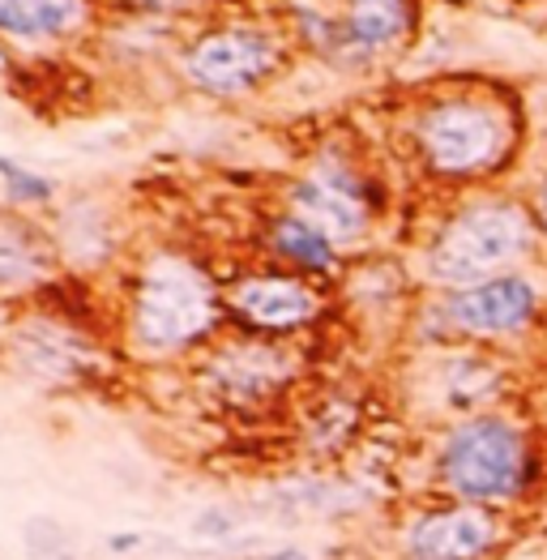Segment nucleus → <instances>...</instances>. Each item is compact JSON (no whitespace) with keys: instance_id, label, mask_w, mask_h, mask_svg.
Masks as SVG:
<instances>
[{"instance_id":"1","label":"nucleus","mask_w":547,"mask_h":560,"mask_svg":"<svg viewBox=\"0 0 547 560\" xmlns=\"http://www.w3.org/2000/svg\"><path fill=\"white\" fill-rule=\"evenodd\" d=\"M223 317L214 279L184 253L141 261L129 295V338L146 355H181L210 338Z\"/></svg>"},{"instance_id":"2","label":"nucleus","mask_w":547,"mask_h":560,"mask_svg":"<svg viewBox=\"0 0 547 560\" xmlns=\"http://www.w3.org/2000/svg\"><path fill=\"white\" fill-rule=\"evenodd\" d=\"M539 219L513 197H484L445 219V228L423 253L428 279L441 287H475L501 279L517 261H526L539 244Z\"/></svg>"},{"instance_id":"3","label":"nucleus","mask_w":547,"mask_h":560,"mask_svg":"<svg viewBox=\"0 0 547 560\" xmlns=\"http://www.w3.org/2000/svg\"><path fill=\"white\" fill-rule=\"evenodd\" d=\"M437 475L462 505H509L539 479V454L517 423L501 416H470L441 441Z\"/></svg>"},{"instance_id":"4","label":"nucleus","mask_w":547,"mask_h":560,"mask_svg":"<svg viewBox=\"0 0 547 560\" xmlns=\"http://www.w3.org/2000/svg\"><path fill=\"white\" fill-rule=\"evenodd\" d=\"M410 138L419 150V163L441 180H479L501 172L513 154V120L497 98L484 94H445L432 98L415 125Z\"/></svg>"},{"instance_id":"5","label":"nucleus","mask_w":547,"mask_h":560,"mask_svg":"<svg viewBox=\"0 0 547 560\" xmlns=\"http://www.w3.org/2000/svg\"><path fill=\"white\" fill-rule=\"evenodd\" d=\"M287 47L266 26H210L181 51V73L188 86L214 98H240L261 91L274 73L282 69Z\"/></svg>"},{"instance_id":"6","label":"nucleus","mask_w":547,"mask_h":560,"mask_svg":"<svg viewBox=\"0 0 547 560\" xmlns=\"http://www.w3.org/2000/svg\"><path fill=\"white\" fill-rule=\"evenodd\" d=\"M287 206H291V214L313 223L334 244H356L368 232V219H372L368 185L342 159H321L304 180H295Z\"/></svg>"},{"instance_id":"7","label":"nucleus","mask_w":547,"mask_h":560,"mask_svg":"<svg viewBox=\"0 0 547 560\" xmlns=\"http://www.w3.org/2000/svg\"><path fill=\"white\" fill-rule=\"evenodd\" d=\"M291 376H295V355L282 342H261V338L223 342L201 364V381L231 407L270 402Z\"/></svg>"},{"instance_id":"8","label":"nucleus","mask_w":547,"mask_h":560,"mask_svg":"<svg viewBox=\"0 0 547 560\" xmlns=\"http://www.w3.org/2000/svg\"><path fill=\"white\" fill-rule=\"evenodd\" d=\"M441 313L462 334L504 338V334H517V329H526L535 322V313H539V287L526 279V275H501V279L475 282V287L454 291L441 304Z\"/></svg>"},{"instance_id":"9","label":"nucleus","mask_w":547,"mask_h":560,"mask_svg":"<svg viewBox=\"0 0 547 560\" xmlns=\"http://www.w3.org/2000/svg\"><path fill=\"white\" fill-rule=\"evenodd\" d=\"M228 308L235 322L253 329V334H295V329L313 326L321 313V295L295 275H244L228 291Z\"/></svg>"},{"instance_id":"10","label":"nucleus","mask_w":547,"mask_h":560,"mask_svg":"<svg viewBox=\"0 0 547 560\" xmlns=\"http://www.w3.org/2000/svg\"><path fill=\"white\" fill-rule=\"evenodd\" d=\"M501 539V522L488 505H445L410 522V560H484Z\"/></svg>"},{"instance_id":"11","label":"nucleus","mask_w":547,"mask_h":560,"mask_svg":"<svg viewBox=\"0 0 547 560\" xmlns=\"http://www.w3.org/2000/svg\"><path fill=\"white\" fill-rule=\"evenodd\" d=\"M94 347L86 342V334L60 317H26L13 329V364L26 376L39 381H82L94 369Z\"/></svg>"},{"instance_id":"12","label":"nucleus","mask_w":547,"mask_h":560,"mask_svg":"<svg viewBox=\"0 0 547 560\" xmlns=\"http://www.w3.org/2000/svg\"><path fill=\"white\" fill-rule=\"evenodd\" d=\"M91 22V0H0V39L9 44H65Z\"/></svg>"},{"instance_id":"13","label":"nucleus","mask_w":547,"mask_h":560,"mask_svg":"<svg viewBox=\"0 0 547 560\" xmlns=\"http://www.w3.org/2000/svg\"><path fill=\"white\" fill-rule=\"evenodd\" d=\"M56 275V244L51 235L22 219V214H0V291H31L44 287Z\"/></svg>"},{"instance_id":"14","label":"nucleus","mask_w":547,"mask_h":560,"mask_svg":"<svg viewBox=\"0 0 547 560\" xmlns=\"http://www.w3.org/2000/svg\"><path fill=\"white\" fill-rule=\"evenodd\" d=\"M415 31V0H342L338 13V44L356 51L398 47Z\"/></svg>"},{"instance_id":"15","label":"nucleus","mask_w":547,"mask_h":560,"mask_svg":"<svg viewBox=\"0 0 547 560\" xmlns=\"http://www.w3.org/2000/svg\"><path fill=\"white\" fill-rule=\"evenodd\" d=\"M266 240H270V253L278 261H287L304 275H334L338 270V244L291 210L274 219Z\"/></svg>"},{"instance_id":"16","label":"nucleus","mask_w":547,"mask_h":560,"mask_svg":"<svg viewBox=\"0 0 547 560\" xmlns=\"http://www.w3.org/2000/svg\"><path fill=\"white\" fill-rule=\"evenodd\" d=\"M0 180H4V192L13 206H47L56 197V185L47 176L13 163V159H0Z\"/></svg>"},{"instance_id":"17","label":"nucleus","mask_w":547,"mask_h":560,"mask_svg":"<svg viewBox=\"0 0 547 560\" xmlns=\"http://www.w3.org/2000/svg\"><path fill=\"white\" fill-rule=\"evenodd\" d=\"M26 552H31V560H73L69 535H65L60 522H51V517L26 522Z\"/></svg>"},{"instance_id":"18","label":"nucleus","mask_w":547,"mask_h":560,"mask_svg":"<svg viewBox=\"0 0 547 560\" xmlns=\"http://www.w3.org/2000/svg\"><path fill=\"white\" fill-rule=\"evenodd\" d=\"M116 9H125V13H150V18H167V13H184V9H193L197 0H112Z\"/></svg>"},{"instance_id":"19","label":"nucleus","mask_w":547,"mask_h":560,"mask_svg":"<svg viewBox=\"0 0 547 560\" xmlns=\"http://www.w3.org/2000/svg\"><path fill=\"white\" fill-rule=\"evenodd\" d=\"M231 526V517H223V514H201L197 517V535H223Z\"/></svg>"},{"instance_id":"20","label":"nucleus","mask_w":547,"mask_h":560,"mask_svg":"<svg viewBox=\"0 0 547 560\" xmlns=\"http://www.w3.org/2000/svg\"><path fill=\"white\" fill-rule=\"evenodd\" d=\"M535 219H539V232L547 240V180L539 185V197H535Z\"/></svg>"},{"instance_id":"21","label":"nucleus","mask_w":547,"mask_h":560,"mask_svg":"<svg viewBox=\"0 0 547 560\" xmlns=\"http://www.w3.org/2000/svg\"><path fill=\"white\" fill-rule=\"evenodd\" d=\"M266 560H313L304 548H278V552H270Z\"/></svg>"}]
</instances>
